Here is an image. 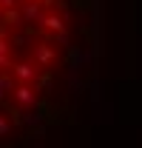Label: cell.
<instances>
[{"mask_svg":"<svg viewBox=\"0 0 142 148\" xmlns=\"http://www.w3.org/2000/svg\"><path fill=\"white\" fill-rule=\"evenodd\" d=\"M34 91H37V86L31 88L29 83H20L12 94H14V100H17L23 108H34V103H37V94H34Z\"/></svg>","mask_w":142,"mask_h":148,"instance_id":"1","label":"cell"},{"mask_svg":"<svg viewBox=\"0 0 142 148\" xmlns=\"http://www.w3.org/2000/svg\"><path fill=\"white\" fill-rule=\"evenodd\" d=\"M37 63H17V66H12V71H14V77H17L20 83H34L37 80Z\"/></svg>","mask_w":142,"mask_h":148,"instance_id":"2","label":"cell"},{"mask_svg":"<svg viewBox=\"0 0 142 148\" xmlns=\"http://www.w3.org/2000/svg\"><path fill=\"white\" fill-rule=\"evenodd\" d=\"M34 63L40 66V69H46V66H51L54 63V49L51 46H34Z\"/></svg>","mask_w":142,"mask_h":148,"instance_id":"3","label":"cell"},{"mask_svg":"<svg viewBox=\"0 0 142 148\" xmlns=\"http://www.w3.org/2000/svg\"><path fill=\"white\" fill-rule=\"evenodd\" d=\"M20 12H23V17H26V23H34V20H43V12H40L37 0H23Z\"/></svg>","mask_w":142,"mask_h":148,"instance_id":"4","label":"cell"},{"mask_svg":"<svg viewBox=\"0 0 142 148\" xmlns=\"http://www.w3.org/2000/svg\"><path fill=\"white\" fill-rule=\"evenodd\" d=\"M23 12H14V9H3V29H9V26H12V29H17L20 23H23Z\"/></svg>","mask_w":142,"mask_h":148,"instance_id":"5","label":"cell"},{"mask_svg":"<svg viewBox=\"0 0 142 148\" xmlns=\"http://www.w3.org/2000/svg\"><path fill=\"white\" fill-rule=\"evenodd\" d=\"M40 23H43V29H48V32H63V29H66L63 17H57V14H46Z\"/></svg>","mask_w":142,"mask_h":148,"instance_id":"6","label":"cell"},{"mask_svg":"<svg viewBox=\"0 0 142 148\" xmlns=\"http://www.w3.org/2000/svg\"><path fill=\"white\" fill-rule=\"evenodd\" d=\"M14 74V71H12ZM12 74H9V69H3V74H0V94L6 97L9 91H14V80H12Z\"/></svg>","mask_w":142,"mask_h":148,"instance_id":"7","label":"cell"},{"mask_svg":"<svg viewBox=\"0 0 142 148\" xmlns=\"http://www.w3.org/2000/svg\"><path fill=\"white\" fill-rule=\"evenodd\" d=\"M0 66L9 69V40H6V32H3V40H0Z\"/></svg>","mask_w":142,"mask_h":148,"instance_id":"8","label":"cell"},{"mask_svg":"<svg viewBox=\"0 0 142 148\" xmlns=\"http://www.w3.org/2000/svg\"><path fill=\"white\" fill-rule=\"evenodd\" d=\"M9 131H12V125H9V117L3 114V117H0V137H9Z\"/></svg>","mask_w":142,"mask_h":148,"instance_id":"9","label":"cell"},{"mask_svg":"<svg viewBox=\"0 0 142 148\" xmlns=\"http://www.w3.org/2000/svg\"><path fill=\"white\" fill-rule=\"evenodd\" d=\"M0 6H3V9H12V6H14V0H0Z\"/></svg>","mask_w":142,"mask_h":148,"instance_id":"10","label":"cell"}]
</instances>
